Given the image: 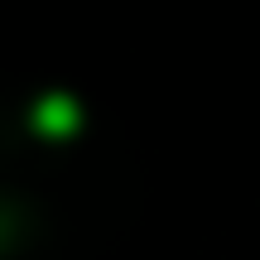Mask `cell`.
Segmentation results:
<instances>
[{
  "mask_svg": "<svg viewBox=\"0 0 260 260\" xmlns=\"http://www.w3.org/2000/svg\"><path fill=\"white\" fill-rule=\"evenodd\" d=\"M77 121H82V111H77L73 96H63V92L39 96V106H34V125H39V135L63 140V135H73V130H77Z\"/></svg>",
  "mask_w": 260,
  "mask_h": 260,
  "instance_id": "1",
  "label": "cell"
}]
</instances>
